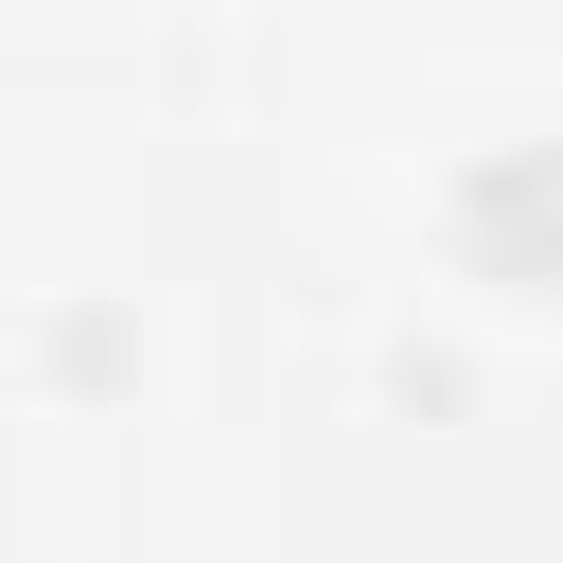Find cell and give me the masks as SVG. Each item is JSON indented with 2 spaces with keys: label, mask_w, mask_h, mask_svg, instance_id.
Masks as SVG:
<instances>
[{
  "label": "cell",
  "mask_w": 563,
  "mask_h": 563,
  "mask_svg": "<svg viewBox=\"0 0 563 563\" xmlns=\"http://www.w3.org/2000/svg\"><path fill=\"white\" fill-rule=\"evenodd\" d=\"M475 246H493V282H528V246H563V158L475 176Z\"/></svg>",
  "instance_id": "6da1fadb"
}]
</instances>
